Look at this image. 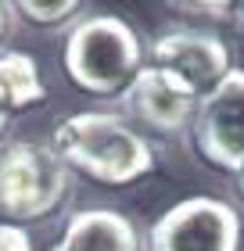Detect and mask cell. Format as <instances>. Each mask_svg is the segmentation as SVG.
Masks as SVG:
<instances>
[{
    "instance_id": "ba28073f",
    "label": "cell",
    "mask_w": 244,
    "mask_h": 251,
    "mask_svg": "<svg viewBox=\"0 0 244 251\" xmlns=\"http://www.w3.org/2000/svg\"><path fill=\"white\" fill-rule=\"evenodd\" d=\"M54 251H140V233L115 208H86L68 219Z\"/></svg>"
},
{
    "instance_id": "3957f363",
    "label": "cell",
    "mask_w": 244,
    "mask_h": 251,
    "mask_svg": "<svg viewBox=\"0 0 244 251\" xmlns=\"http://www.w3.org/2000/svg\"><path fill=\"white\" fill-rule=\"evenodd\" d=\"M68 190V165L54 147L22 140L0 151V215L7 223H32L51 215Z\"/></svg>"
},
{
    "instance_id": "7c38bea8",
    "label": "cell",
    "mask_w": 244,
    "mask_h": 251,
    "mask_svg": "<svg viewBox=\"0 0 244 251\" xmlns=\"http://www.w3.org/2000/svg\"><path fill=\"white\" fill-rule=\"evenodd\" d=\"M7 122H11V111H7L4 104H0V133H4V129H7Z\"/></svg>"
},
{
    "instance_id": "8fae6325",
    "label": "cell",
    "mask_w": 244,
    "mask_h": 251,
    "mask_svg": "<svg viewBox=\"0 0 244 251\" xmlns=\"http://www.w3.org/2000/svg\"><path fill=\"white\" fill-rule=\"evenodd\" d=\"M0 251H32L29 233L15 223H0Z\"/></svg>"
},
{
    "instance_id": "7a4b0ae2",
    "label": "cell",
    "mask_w": 244,
    "mask_h": 251,
    "mask_svg": "<svg viewBox=\"0 0 244 251\" xmlns=\"http://www.w3.org/2000/svg\"><path fill=\"white\" fill-rule=\"evenodd\" d=\"M140 68V40L119 15H90L65 40V72L86 94H119Z\"/></svg>"
},
{
    "instance_id": "30bf717a",
    "label": "cell",
    "mask_w": 244,
    "mask_h": 251,
    "mask_svg": "<svg viewBox=\"0 0 244 251\" xmlns=\"http://www.w3.org/2000/svg\"><path fill=\"white\" fill-rule=\"evenodd\" d=\"M15 11L26 22H32V25H61L65 18H72L79 4L76 0H61V4H32V0H22V4H15Z\"/></svg>"
},
{
    "instance_id": "6da1fadb",
    "label": "cell",
    "mask_w": 244,
    "mask_h": 251,
    "mask_svg": "<svg viewBox=\"0 0 244 251\" xmlns=\"http://www.w3.org/2000/svg\"><path fill=\"white\" fill-rule=\"evenodd\" d=\"M54 154L104 187H130L155 169L140 133L111 111H76L54 129Z\"/></svg>"
},
{
    "instance_id": "4fadbf2b",
    "label": "cell",
    "mask_w": 244,
    "mask_h": 251,
    "mask_svg": "<svg viewBox=\"0 0 244 251\" xmlns=\"http://www.w3.org/2000/svg\"><path fill=\"white\" fill-rule=\"evenodd\" d=\"M4 11H7V7L0 4V40H4V32H7V15H4Z\"/></svg>"
},
{
    "instance_id": "8992f818",
    "label": "cell",
    "mask_w": 244,
    "mask_h": 251,
    "mask_svg": "<svg viewBox=\"0 0 244 251\" xmlns=\"http://www.w3.org/2000/svg\"><path fill=\"white\" fill-rule=\"evenodd\" d=\"M151 65L180 75L197 97L216 90L234 68L226 43L212 32H197V29H176V32L158 36L151 43Z\"/></svg>"
},
{
    "instance_id": "9c48e42d",
    "label": "cell",
    "mask_w": 244,
    "mask_h": 251,
    "mask_svg": "<svg viewBox=\"0 0 244 251\" xmlns=\"http://www.w3.org/2000/svg\"><path fill=\"white\" fill-rule=\"evenodd\" d=\"M47 86H43L40 65L22 50H4L0 54V104H4L11 115L22 108L40 104Z\"/></svg>"
},
{
    "instance_id": "5bb4252c",
    "label": "cell",
    "mask_w": 244,
    "mask_h": 251,
    "mask_svg": "<svg viewBox=\"0 0 244 251\" xmlns=\"http://www.w3.org/2000/svg\"><path fill=\"white\" fill-rule=\"evenodd\" d=\"M234 176H237V190H241V198H244V165L237 169V173H234Z\"/></svg>"
},
{
    "instance_id": "277c9868",
    "label": "cell",
    "mask_w": 244,
    "mask_h": 251,
    "mask_svg": "<svg viewBox=\"0 0 244 251\" xmlns=\"http://www.w3.org/2000/svg\"><path fill=\"white\" fill-rule=\"evenodd\" d=\"M241 215L219 198H187L151 226V251H237Z\"/></svg>"
},
{
    "instance_id": "52a82bcc",
    "label": "cell",
    "mask_w": 244,
    "mask_h": 251,
    "mask_svg": "<svg viewBox=\"0 0 244 251\" xmlns=\"http://www.w3.org/2000/svg\"><path fill=\"white\" fill-rule=\"evenodd\" d=\"M122 94H126V108L136 122L155 133H169V136L194 122L197 100H201L180 75L155 68V65H144Z\"/></svg>"
},
{
    "instance_id": "5b68a950",
    "label": "cell",
    "mask_w": 244,
    "mask_h": 251,
    "mask_svg": "<svg viewBox=\"0 0 244 251\" xmlns=\"http://www.w3.org/2000/svg\"><path fill=\"white\" fill-rule=\"evenodd\" d=\"M194 144L216 169L237 173L244 165V68H230L223 83L197 100Z\"/></svg>"
}]
</instances>
